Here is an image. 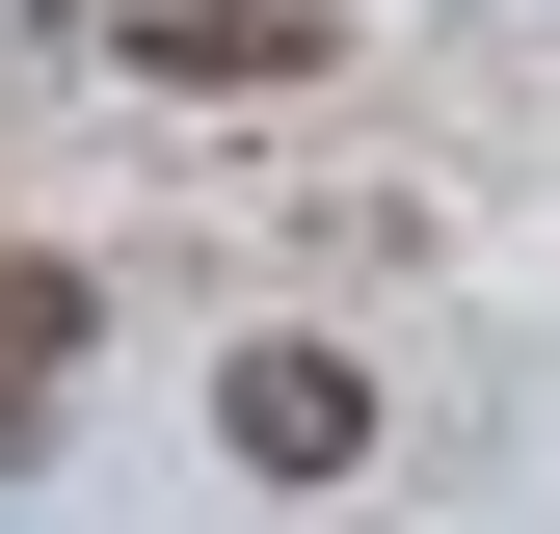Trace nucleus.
<instances>
[{"mask_svg": "<svg viewBox=\"0 0 560 534\" xmlns=\"http://www.w3.org/2000/svg\"><path fill=\"white\" fill-rule=\"evenodd\" d=\"M133 54H161V81H320V0H161Z\"/></svg>", "mask_w": 560, "mask_h": 534, "instance_id": "2", "label": "nucleus"}, {"mask_svg": "<svg viewBox=\"0 0 560 534\" xmlns=\"http://www.w3.org/2000/svg\"><path fill=\"white\" fill-rule=\"evenodd\" d=\"M214 428L267 454V481H347V454H374V374H347V348H241V374H214Z\"/></svg>", "mask_w": 560, "mask_h": 534, "instance_id": "1", "label": "nucleus"}, {"mask_svg": "<svg viewBox=\"0 0 560 534\" xmlns=\"http://www.w3.org/2000/svg\"><path fill=\"white\" fill-rule=\"evenodd\" d=\"M81 321H107L81 267H54V241H0V400H27V428H54V374H81Z\"/></svg>", "mask_w": 560, "mask_h": 534, "instance_id": "3", "label": "nucleus"}]
</instances>
